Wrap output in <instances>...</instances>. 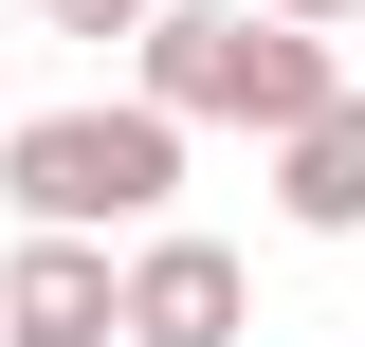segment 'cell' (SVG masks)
<instances>
[{
	"mask_svg": "<svg viewBox=\"0 0 365 347\" xmlns=\"http://www.w3.org/2000/svg\"><path fill=\"white\" fill-rule=\"evenodd\" d=\"M128 74H146V110H182V129H311L329 91V19H274V0H165L128 37Z\"/></svg>",
	"mask_w": 365,
	"mask_h": 347,
	"instance_id": "obj_1",
	"label": "cell"
},
{
	"mask_svg": "<svg viewBox=\"0 0 365 347\" xmlns=\"http://www.w3.org/2000/svg\"><path fill=\"white\" fill-rule=\"evenodd\" d=\"M0 201L37 219V238H146V219L182 201V110H146V91L19 110V129H0Z\"/></svg>",
	"mask_w": 365,
	"mask_h": 347,
	"instance_id": "obj_2",
	"label": "cell"
},
{
	"mask_svg": "<svg viewBox=\"0 0 365 347\" xmlns=\"http://www.w3.org/2000/svg\"><path fill=\"white\" fill-rule=\"evenodd\" d=\"M237 311H256V274H237L220 238L146 219V238H128V311H110V347H237Z\"/></svg>",
	"mask_w": 365,
	"mask_h": 347,
	"instance_id": "obj_3",
	"label": "cell"
},
{
	"mask_svg": "<svg viewBox=\"0 0 365 347\" xmlns=\"http://www.w3.org/2000/svg\"><path fill=\"white\" fill-rule=\"evenodd\" d=\"M110 311H128V256H110V238H37V219H19V256H0V329L110 347Z\"/></svg>",
	"mask_w": 365,
	"mask_h": 347,
	"instance_id": "obj_4",
	"label": "cell"
},
{
	"mask_svg": "<svg viewBox=\"0 0 365 347\" xmlns=\"http://www.w3.org/2000/svg\"><path fill=\"white\" fill-rule=\"evenodd\" d=\"M274 219L292 238H365V91H329L311 129H274Z\"/></svg>",
	"mask_w": 365,
	"mask_h": 347,
	"instance_id": "obj_5",
	"label": "cell"
},
{
	"mask_svg": "<svg viewBox=\"0 0 365 347\" xmlns=\"http://www.w3.org/2000/svg\"><path fill=\"white\" fill-rule=\"evenodd\" d=\"M165 0H37V37H146Z\"/></svg>",
	"mask_w": 365,
	"mask_h": 347,
	"instance_id": "obj_6",
	"label": "cell"
},
{
	"mask_svg": "<svg viewBox=\"0 0 365 347\" xmlns=\"http://www.w3.org/2000/svg\"><path fill=\"white\" fill-rule=\"evenodd\" d=\"M274 19H347V0H274Z\"/></svg>",
	"mask_w": 365,
	"mask_h": 347,
	"instance_id": "obj_7",
	"label": "cell"
},
{
	"mask_svg": "<svg viewBox=\"0 0 365 347\" xmlns=\"http://www.w3.org/2000/svg\"><path fill=\"white\" fill-rule=\"evenodd\" d=\"M0 347H55V329H0Z\"/></svg>",
	"mask_w": 365,
	"mask_h": 347,
	"instance_id": "obj_8",
	"label": "cell"
}]
</instances>
